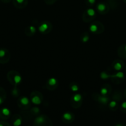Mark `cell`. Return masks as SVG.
Wrapping results in <instances>:
<instances>
[{"instance_id": "83f0119b", "label": "cell", "mask_w": 126, "mask_h": 126, "mask_svg": "<svg viewBox=\"0 0 126 126\" xmlns=\"http://www.w3.org/2000/svg\"><path fill=\"white\" fill-rule=\"evenodd\" d=\"M122 108H124V109H126V102H124L123 103H122Z\"/></svg>"}, {"instance_id": "d6986e66", "label": "cell", "mask_w": 126, "mask_h": 126, "mask_svg": "<svg viewBox=\"0 0 126 126\" xmlns=\"http://www.w3.org/2000/svg\"><path fill=\"white\" fill-rule=\"evenodd\" d=\"M117 106V102L116 101H111L109 103V107L111 108H114Z\"/></svg>"}, {"instance_id": "6da1fadb", "label": "cell", "mask_w": 126, "mask_h": 126, "mask_svg": "<svg viewBox=\"0 0 126 126\" xmlns=\"http://www.w3.org/2000/svg\"><path fill=\"white\" fill-rule=\"evenodd\" d=\"M7 54H8V52L6 49H0V62L2 63L5 62L4 60L7 59Z\"/></svg>"}, {"instance_id": "1f68e13d", "label": "cell", "mask_w": 126, "mask_h": 126, "mask_svg": "<svg viewBox=\"0 0 126 126\" xmlns=\"http://www.w3.org/2000/svg\"><path fill=\"white\" fill-rule=\"evenodd\" d=\"M125 49H126V47H125Z\"/></svg>"}, {"instance_id": "cb8c5ba5", "label": "cell", "mask_w": 126, "mask_h": 126, "mask_svg": "<svg viewBox=\"0 0 126 126\" xmlns=\"http://www.w3.org/2000/svg\"><path fill=\"white\" fill-rule=\"evenodd\" d=\"M88 39H89V36H88L86 35V36H85L84 38H83L82 41L84 42V43H86V42H87L88 41Z\"/></svg>"}, {"instance_id": "3957f363", "label": "cell", "mask_w": 126, "mask_h": 126, "mask_svg": "<svg viewBox=\"0 0 126 126\" xmlns=\"http://www.w3.org/2000/svg\"><path fill=\"white\" fill-rule=\"evenodd\" d=\"M48 25L47 24V23H42V24H41L39 26V27H38V30H39L40 32H41V33H44V32H45L46 31L48 30Z\"/></svg>"}, {"instance_id": "8992f818", "label": "cell", "mask_w": 126, "mask_h": 126, "mask_svg": "<svg viewBox=\"0 0 126 126\" xmlns=\"http://www.w3.org/2000/svg\"><path fill=\"white\" fill-rule=\"evenodd\" d=\"M44 121H45V120H44V118L43 116H40L39 117H37V118L35 119V123H37V124H39V125L44 123Z\"/></svg>"}, {"instance_id": "ac0fdd59", "label": "cell", "mask_w": 126, "mask_h": 126, "mask_svg": "<svg viewBox=\"0 0 126 126\" xmlns=\"http://www.w3.org/2000/svg\"><path fill=\"white\" fill-rule=\"evenodd\" d=\"M113 76H114V77L119 78H123L124 76V73L122 72H118Z\"/></svg>"}, {"instance_id": "7a4b0ae2", "label": "cell", "mask_w": 126, "mask_h": 126, "mask_svg": "<svg viewBox=\"0 0 126 126\" xmlns=\"http://www.w3.org/2000/svg\"><path fill=\"white\" fill-rule=\"evenodd\" d=\"M11 114V111L9 110L7 108H3L0 111V115L2 118H8Z\"/></svg>"}, {"instance_id": "ffe728a7", "label": "cell", "mask_w": 126, "mask_h": 126, "mask_svg": "<svg viewBox=\"0 0 126 126\" xmlns=\"http://www.w3.org/2000/svg\"><path fill=\"white\" fill-rule=\"evenodd\" d=\"M100 92H101V95H105L107 94V89L106 88H102L101 89V91H100Z\"/></svg>"}, {"instance_id": "277c9868", "label": "cell", "mask_w": 126, "mask_h": 126, "mask_svg": "<svg viewBox=\"0 0 126 126\" xmlns=\"http://www.w3.org/2000/svg\"><path fill=\"white\" fill-rule=\"evenodd\" d=\"M63 118L64 120L67 121H70L72 120L73 116L71 113L67 112V113H64V114L63 115Z\"/></svg>"}, {"instance_id": "44dd1931", "label": "cell", "mask_w": 126, "mask_h": 126, "mask_svg": "<svg viewBox=\"0 0 126 126\" xmlns=\"http://www.w3.org/2000/svg\"><path fill=\"white\" fill-rule=\"evenodd\" d=\"M71 89L73 92H77V91H78V90H79V87H78V86H77V85L74 84L73 86H72Z\"/></svg>"}, {"instance_id": "5b68a950", "label": "cell", "mask_w": 126, "mask_h": 126, "mask_svg": "<svg viewBox=\"0 0 126 126\" xmlns=\"http://www.w3.org/2000/svg\"><path fill=\"white\" fill-rule=\"evenodd\" d=\"M106 7H107L106 5L103 2H100L97 5V9L101 12H104L106 9Z\"/></svg>"}, {"instance_id": "4fadbf2b", "label": "cell", "mask_w": 126, "mask_h": 126, "mask_svg": "<svg viewBox=\"0 0 126 126\" xmlns=\"http://www.w3.org/2000/svg\"><path fill=\"white\" fill-rule=\"evenodd\" d=\"M22 124V119L21 118H17L13 122L14 126H20Z\"/></svg>"}, {"instance_id": "484cf974", "label": "cell", "mask_w": 126, "mask_h": 126, "mask_svg": "<svg viewBox=\"0 0 126 126\" xmlns=\"http://www.w3.org/2000/svg\"><path fill=\"white\" fill-rule=\"evenodd\" d=\"M4 100V97H2V96L0 94V105H1L3 103Z\"/></svg>"}, {"instance_id": "603a6c76", "label": "cell", "mask_w": 126, "mask_h": 126, "mask_svg": "<svg viewBox=\"0 0 126 126\" xmlns=\"http://www.w3.org/2000/svg\"><path fill=\"white\" fill-rule=\"evenodd\" d=\"M29 29H30V30L31 33H35L36 28H35V27H33V26H30V28H29Z\"/></svg>"}, {"instance_id": "e0dca14e", "label": "cell", "mask_w": 126, "mask_h": 126, "mask_svg": "<svg viewBox=\"0 0 126 126\" xmlns=\"http://www.w3.org/2000/svg\"><path fill=\"white\" fill-rule=\"evenodd\" d=\"M26 0H14V3L15 4H23L25 2Z\"/></svg>"}, {"instance_id": "5bb4252c", "label": "cell", "mask_w": 126, "mask_h": 126, "mask_svg": "<svg viewBox=\"0 0 126 126\" xmlns=\"http://www.w3.org/2000/svg\"><path fill=\"white\" fill-rule=\"evenodd\" d=\"M97 30H98V27L97 26H96V25L92 24L90 25V32H93V33H95V32H96V31H97Z\"/></svg>"}, {"instance_id": "7402d4cb", "label": "cell", "mask_w": 126, "mask_h": 126, "mask_svg": "<svg viewBox=\"0 0 126 126\" xmlns=\"http://www.w3.org/2000/svg\"><path fill=\"white\" fill-rule=\"evenodd\" d=\"M108 75H107V74L106 73H105V72H103V73H102L101 74V78L102 79H106V78H108Z\"/></svg>"}, {"instance_id": "4dcf8cb0", "label": "cell", "mask_w": 126, "mask_h": 126, "mask_svg": "<svg viewBox=\"0 0 126 126\" xmlns=\"http://www.w3.org/2000/svg\"><path fill=\"white\" fill-rule=\"evenodd\" d=\"M115 126H124L122 125V124H116Z\"/></svg>"}, {"instance_id": "9c48e42d", "label": "cell", "mask_w": 126, "mask_h": 126, "mask_svg": "<svg viewBox=\"0 0 126 126\" xmlns=\"http://www.w3.org/2000/svg\"><path fill=\"white\" fill-rule=\"evenodd\" d=\"M82 98V97L81 95L79 94H75L73 96V100H74V102H80V101H81Z\"/></svg>"}, {"instance_id": "d6a6232c", "label": "cell", "mask_w": 126, "mask_h": 126, "mask_svg": "<svg viewBox=\"0 0 126 126\" xmlns=\"http://www.w3.org/2000/svg\"></svg>"}, {"instance_id": "ba28073f", "label": "cell", "mask_w": 126, "mask_h": 126, "mask_svg": "<svg viewBox=\"0 0 126 126\" xmlns=\"http://www.w3.org/2000/svg\"><path fill=\"white\" fill-rule=\"evenodd\" d=\"M14 82L16 84H19L21 83V82L22 81V78L20 75H16L14 76Z\"/></svg>"}, {"instance_id": "4316f807", "label": "cell", "mask_w": 126, "mask_h": 126, "mask_svg": "<svg viewBox=\"0 0 126 126\" xmlns=\"http://www.w3.org/2000/svg\"><path fill=\"white\" fill-rule=\"evenodd\" d=\"M0 126H10L7 123L4 122H0Z\"/></svg>"}, {"instance_id": "8fae6325", "label": "cell", "mask_w": 126, "mask_h": 126, "mask_svg": "<svg viewBox=\"0 0 126 126\" xmlns=\"http://www.w3.org/2000/svg\"><path fill=\"white\" fill-rule=\"evenodd\" d=\"M57 84V79L56 78H51L49 79V80H48V84L49 85V86H54V85H56Z\"/></svg>"}, {"instance_id": "f546056e", "label": "cell", "mask_w": 126, "mask_h": 126, "mask_svg": "<svg viewBox=\"0 0 126 126\" xmlns=\"http://www.w3.org/2000/svg\"><path fill=\"white\" fill-rule=\"evenodd\" d=\"M1 1L4 2H9L11 0H1Z\"/></svg>"}, {"instance_id": "7c38bea8", "label": "cell", "mask_w": 126, "mask_h": 126, "mask_svg": "<svg viewBox=\"0 0 126 126\" xmlns=\"http://www.w3.org/2000/svg\"><path fill=\"white\" fill-rule=\"evenodd\" d=\"M86 13H87V14L89 16L92 17V16H95L96 12H95V11L93 9L90 8L88 9H87V11H86Z\"/></svg>"}, {"instance_id": "9a60e30c", "label": "cell", "mask_w": 126, "mask_h": 126, "mask_svg": "<svg viewBox=\"0 0 126 126\" xmlns=\"http://www.w3.org/2000/svg\"><path fill=\"white\" fill-rule=\"evenodd\" d=\"M114 68L117 71H119V70H121L122 69V64L119 62L116 63L114 65Z\"/></svg>"}, {"instance_id": "2e32d148", "label": "cell", "mask_w": 126, "mask_h": 126, "mask_svg": "<svg viewBox=\"0 0 126 126\" xmlns=\"http://www.w3.org/2000/svg\"><path fill=\"white\" fill-rule=\"evenodd\" d=\"M99 100H100V102L101 103H103V104H106L107 103V102H108V98L106 97H101Z\"/></svg>"}, {"instance_id": "52a82bcc", "label": "cell", "mask_w": 126, "mask_h": 126, "mask_svg": "<svg viewBox=\"0 0 126 126\" xmlns=\"http://www.w3.org/2000/svg\"><path fill=\"white\" fill-rule=\"evenodd\" d=\"M32 102L33 103H34L35 105H39L42 102V100H41L40 97H38V96H35V97H32Z\"/></svg>"}, {"instance_id": "f1b7e54d", "label": "cell", "mask_w": 126, "mask_h": 126, "mask_svg": "<svg viewBox=\"0 0 126 126\" xmlns=\"http://www.w3.org/2000/svg\"><path fill=\"white\" fill-rule=\"evenodd\" d=\"M45 1H48V2H49V3H51V2H53V1H55V0H45Z\"/></svg>"}, {"instance_id": "30bf717a", "label": "cell", "mask_w": 126, "mask_h": 126, "mask_svg": "<svg viewBox=\"0 0 126 126\" xmlns=\"http://www.w3.org/2000/svg\"><path fill=\"white\" fill-rule=\"evenodd\" d=\"M20 102H21V103H22V105H28V103H29V100H28V98H27V97H22V98H21Z\"/></svg>"}, {"instance_id": "d4e9b609", "label": "cell", "mask_w": 126, "mask_h": 126, "mask_svg": "<svg viewBox=\"0 0 126 126\" xmlns=\"http://www.w3.org/2000/svg\"><path fill=\"white\" fill-rule=\"evenodd\" d=\"M88 3L90 4V5H93L96 2V0H86Z\"/></svg>"}]
</instances>
